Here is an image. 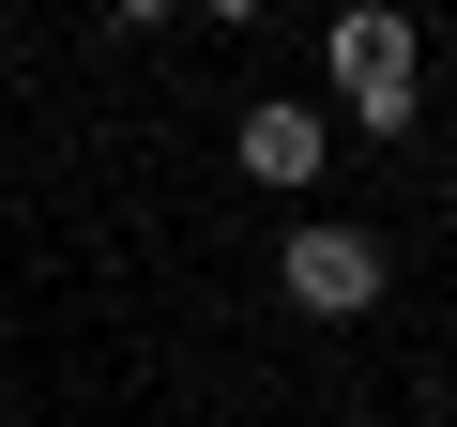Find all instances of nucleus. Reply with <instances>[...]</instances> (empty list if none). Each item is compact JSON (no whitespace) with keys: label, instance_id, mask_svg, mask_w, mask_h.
<instances>
[{"label":"nucleus","instance_id":"3","mask_svg":"<svg viewBox=\"0 0 457 427\" xmlns=\"http://www.w3.org/2000/svg\"><path fill=\"white\" fill-rule=\"evenodd\" d=\"M320 153H336V122H305V107H245V168H260V183H320Z\"/></svg>","mask_w":457,"mask_h":427},{"label":"nucleus","instance_id":"2","mask_svg":"<svg viewBox=\"0 0 457 427\" xmlns=\"http://www.w3.org/2000/svg\"><path fill=\"white\" fill-rule=\"evenodd\" d=\"M275 290H290L305 321H366V306H381V230H290V245H275Z\"/></svg>","mask_w":457,"mask_h":427},{"label":"nucleus","instance_id":"1","mask_svg":"<svg viewBox=\"0 0 457 427\" xmlns=\"http://www.w3.org/2000/svg\"><path fill=\"white\" fill-rule=\"evenodd\" d=\"M336 92H351V122H411L427 107V31L411 16H336Z\"/></svg>","mask_w":457,"mask_h":427}]
</instances>
